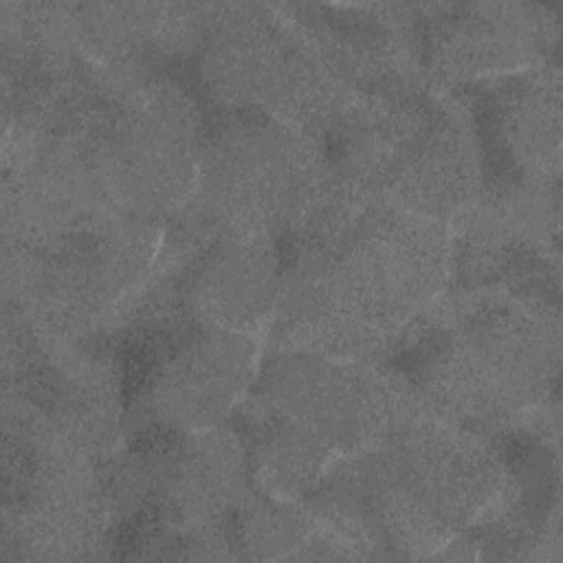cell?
<instances>
[{"mask_svg":"<svg viewBox=\"0 0 563 563\" xmlns=\"http://www.w3.org/2000/svg\"><path fill=\"white\" fill-rule=\"evenodd\" d=\"M213 110H255L325 136L356 99L284 4H213L191 55Z\"/></svg>","mask_w":563,"mask_h":563,"instance_id":"30bf717a","label":"cell"},{"mask_svg":"<svg viewBox=\"0 0 563 563\" xmlns=\"http://www.w3.org/2000/svg\"><path fill=\"white\" fill-rule=\"evenodd\" d=\"M519 493L493 438L418 413L339 462L301 501L369 559H440L484 532Z\"/></svg>","mask_w":563,"mask_h":563,"instance_id":"7a4b0ae2","label":"cell"},{"mask_svg":"<svg viewBox=\"0 0 563 563\" xmlns=\"http://www.w3.org/2000/svg\"><path fill=\"white\" fill-rule=\"evenodd\" d=\"M561 336L556 299L457 290L413 321L394 369L422 413L493 438L556 400Z\"/></svg>","mask_w":563,"mask_h":563,"instance_id":"3957f363","label":"cell"},{"mask_svg":"<svg viewBox=\"0 0 563 563\" xmlns=\"http://www.w3.org/2000/svg\"><path fill=\"white\" fill-rule=\"evenodd\" d=\"M418 413L394 367L268 347L233 424L246 442L253 488L299 501L339 462Z\"/></svg>","mask_w":563,"mask_h":563,"instance_id":"277c9868","label":"cell"},{"mask_svg":"<svg viewBox=\"0 0 563 563\" xmlns=\"http://www.w3.org/2000/svg\"><path fill=\"white\" fill-rule=\"evenodd\" d=\"M559 48V15L543 2L420 4L427 84L455 90L548 64Z\"/></svg>","mask_w":563,"mask_h":563,"instance_id":"4fadbf2b","label":"cell"},{"mask_svg":"<svg viewBox=\"0 0 563 563\" xmlns=\"http://www.w3.org/2000/svg\"><path fill=\"white\" fill-rule=\"evenodd\" d=\"M123 422V369L110 350L44 334L4 312L2 442L108 464Z\"/></svg>","mask_w":563,"mask_h":563,"instance_id":"9c48e42d","label":"cell"},{"mask_svg":"<svg viewBox=\"0 0 563 563\" xmlns=\"http://www.w3.org/2000/svg\"><path fill=\"white\" fill-rule=\"evenodd\" d=\"M114 517L108 464L2 442V561L95 559Z\"/></svg>","mask_w":563,"mask_h":563,"instance_id":"8fae6325","label":"cell"},{"mask_svg":"<svg viewBox=\"0 0 563 563\" xmlns=\"http://www.w3.org/2000/svg\"><path fill=\"white\" fill-rule=\"evenodd\" d=\"M449 227L345 187L310 229L284 240L268 347L361 363L394 356L451 282Z\"/></svg>","mask_w":563,"mask_h":563,"instance_id":"6da1fadb","label":"cell"},{"mask_svg":"<svg viewBox=\"0 0 563 563\" xmlns=\"http://www.w3.org/2000/svg\"><path fill=\"white\" fill-rule=\"evenodd\" d=\"M207 117L198 95L167 73L112 81L86 110L81 147L106 202L163 224L189 205Z\"/></svg>","mask_w":563,"mask_h":563,"instance_id":"ba28073f","label":"cell"},{"mask_svg":"<svg viewBox=\"0 0 563 563\" xmlns=\"http://www.w3.org/2000/svg\"><path fill=\"white\" fill-rule=\"evenodd\" d=\"M334 75L361 95L431 88L422 70L420 4H284Z\"/></svg>","mask_w":563,"mask_h":563,"instance_id":"2e32d148","label":"cell"},{"mask_svg":"<svg viewBox=\"0 0 563 563\" xmlns=\"http://www.w3.org/2000/svg\"><path fill=\"white\" fill-rule=\"evenodd\" d=\"M460 90L471 108L484 189H548L561 180V70L548 62Z\"/></svg>","mask_w":563,"mask_h":563,"instance_id":"5bb4252c","label":"cell"},{"mask_svg":"<svg viewBox=\"0 0 563 563\" xmlns=\"http://www.w3.org/2000/svg\"><path fill=\"white\" fill-rule=\"evenodd\" d=\"M356 194L451 224L484 194L475 121L460 90L356 95L323 136Z\"/></svg>","mask_w":563,"mask_h":563,"instance_id":"5b68a950","label":"cell"},{"mask_svg":"<svg viewBox=\"0 0 563 563\" xmlns=\"http://www.w3.org/2000/svg\"><path fill=\"white\" fill-rule=\"evenodd\" d=\"M136 387L132 416L154 435L194 433L231 420L262 354L242 332L183 325Z\"/></svg>","mask_w":563,"mask_h":563,"instance_id":"7c38bea8","label":"cell"},{"mask_svg":"<svg viewBox=\"0 0 563 563\" xmlns=\"http://www.w3.org/2000/svg\"><path fill=\"white\" fill-rule=\"evenodd\" d=\"M325 139L255 110L207 119L196 191L180 213L187 244L213 233L290 240L339 198Z\"/></svg>","mask_w":563,"mask_h":563,"instance_id":"8992f818","label":"cell"},{"mask_svg":"<svg viewBox=\"0 0 563 563\" xmlns=\"http://www.w3.org/2000/svg\"><path fill=\"white\" fill-rule=\"evenodd\" d=\"M163 224L99 209L2 242L4 312L64 339H92L139 301L158 268Z\"/></svg>","mask_w":563,"mask_h":563,"instance_id":"52a82bcc","label":"cell"},{"mask_svg":"<svg viewBox=\"0 0 563 563\" xmlns=\"http://www.w3.org/2000/svg\"><path fill=\"white\" fill-rule=\"evenodd\" d=\"M161 306L176 328H216L255 336L268 328L284 273V244L260 233H213L187 246Z\"/></svg>","mask_w":563,"mask_h":563,"instance_id":"9a60e30c","label":"cell"}]
</instances>
